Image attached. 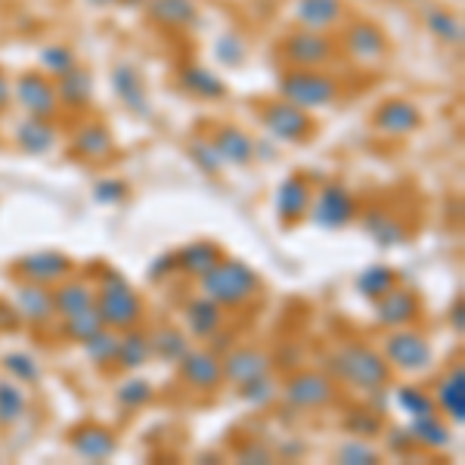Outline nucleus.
I'll return each instance as SVG.
<instances>
[{
    "instance_id": "nucleus-9",
    "label": "nucleus",
    "mask_w": 465,
    "mask_h": 465,
    "mask_svg": "<svg viewBox=\"0 0 465 465\" xmlns=\"http://www.w3.org/2000/svg\"><path fill=\"white\" fill-rule=\"evenodd\" d=\"M282 397H286L289 407H295L302 412L322 410L335 401V381L332 376H326V372H320V370H302L286 379Z\"/></svg>"
},
{
    "instance_id": "nucleus-24",
    "label": "nucleus",
    "mask_w": 465,
    "mask_h": 465,
    "mask_svg": "<svg viewBox=\"0 0 465 465\" xmlns=\"http://www.w3.org/2000/svg\"><path fill=\"white\" fill-rule=\"evenodd\" d=\"M223 307L212 302L208 295H199L193 298V302H186L183 307V322L186 329H190L193 339H202V341H212L214 332H221L223 329Z\"/></svg>"
},
{
    "instance_id": "nucleus-50",
    "label": "nucleus",
    "mask_w": 465,
    "mask_h": 465,
    "mask_svg": "<svg viewBox=\"0 0 465 465\" xmlns=\"http://www.w3.org/2000/svg\"><path fill=\"white\" fill-rule=\"evenodd\" d=\"M127 190H131V186H127L124 180L109 177V180H100V183L94 186V199L100 202V205H118V202L127 199Z\"/></svg>"
},
{
    "instance_id": "nucleus-28",
    "label": "nucleus",
    "mask_w": 465,
    "mask_h": 465,
    "mask_svg": "<svg viewBox=\"0 0 465 465\" xmlns=\"http://www.w3.org/2000/svg\"><path fill=\"white\" fill-rule=\"evenodd\" d=\"M56 100L65 109H87L90 100H94V74L74 65L72 72L56 78Z\"/></svg>"
},
{
    "instance_id": "nucleus-30",
    "label": "nucleus",
    "mask_w": 465,
    "mask_h": 465,
    "mask_svg": "<svg viewBox=\"0 0 465 465\" xmlns=\"http://www.w3.org/2000/svg\"><path fill=\"white\" fill-rule=\"evenodd\" d=\"M96 304V289L84 280H63L56 282L54 289V307L56 317H72V313H81L87 307Z\"/></svg>"
},
{
    "instance_id": "nucleus-56",
    "label": "nucleus",
    "mask_w": 465,
    "mask_h": 465,
    "mask_svg": "<svg viewBox=\"0 0 465 465\" xmlns=\"http://www.w3.org/2000/svg\"><path fill=\"white\" fill-rule=\"evenodd\" d=\"M87 4L90 6H100V10H103V6H115L118 0H87Z\"/></svg>"
},
{
    "instance_id": "nucleus-40",
    "label": "nucleus",
    "mask_w": 465,
    "mask_h": 465,
    "mask_svg": "<svg viewBox=\"0 0 465 465\" xmlns=\"http://www.w3.org/2000/svg\"><path fill=\"white\" fill-rule=\"evenodd\" d=\"M0 363H4L10 379H16L19 385H32V388L41 385V379H44L41 363H37L32 354H25V351H10V354H4Z\"/></svg>"
},
{
    "instance_id": "nucleus-43",
    "label": "nucleus",
    "mask_w": 465,
    "mask_h": 465,
    "mask_svg": "<svg viewBox=\"0 0 465 465\" xmlns=\"http://www.w3.org/2000/svg\"><path fill=\"white\" fill-rule=\"evenodd\" d=\"M96 329H103V317H100V311H96V304L81 313H72V317H63V335L74 344L90 339Z\"/></svg>"
},
{
    "instance_id": "nucleus-23",
    "label": "nucleus",
    "mask_w": 465,
    "mask_h": 465,
    "mask_svg": "<svg viewBox=\"0 0 465 465\" xmlns=\"http://www.w3.org/2000/svg\"><path fill=\"white\" fill-rule=\"evenodd\" d=\"M16 313L25 317L28 322H35V326H47V322L56 317L54 289L41 286V282L22 280V286L16 289Z\"/></svg>"
},
{
    "instance_id": "nucleus-49",
    "label": "nucleus",
    "mask_w": 465,
    "mask_h": 465,
    "mask_svg": "<svg viewBox=\"0 0 465 465\" xmlns=\"http://www.w3.org/2000/svg\"><path fill=\"white\" fill-rule=\"evenodd\" d=\"M245 54H249V50H245V41L239 35H223L214 47V56L221 59V63L232 65V69L245 63Z\"/></svg>"
},
{
    "instance_id": "nucleus-42",
    "label": "nucleus",
    "mask_w": 465,
    "mask_h": 465,
    "mask_svg": "<svg viewBox=\"0 0 465 465\" xmlns=\"http://www.w3.org/2000/svg\"><path fill=\"white\" fill-rule=\"evenodd\" d=\"M239 394H242V401L249 403V407L264 410L280 397V385L270 379V372H264V376H254L249 381H242V385H239Z\"/></svg>"
},
{
    "instance_id": "nucleus-48",
    "label": "nucleus",
    "mask_w": 465,
    "mask_h": 465,
    "mask_svg": "<svg viewBox=\"0 0 465 465\" xmlns=\"http://www.w3.org/2000/svg\"><path fill=\"white\" fill-rule=\"evenodd\" d=\"M344 429H348V434H354V438H376V434H381V416L372 410H357L354 416L344 419Z\"/></svg>"
},
{
    "instance_id": "nucleus-14",
    "label": "nucleus",
    "mask_w": 465,
    "mask_h": 465,
    "mask_svg": "<svg viewBox=\"0 0 465 465\" xmlns=\"http://www.w3.org/2000/svg\"><path fill=\"white\" fill-rule=\"evenodd\" d=\"M311 183H307L304 174H286L276 186V217H280L282 227H295L307 217V208H311Z\"/></svg>"
},
{
    "instance_id": "nucleus-10",
    "label": "nucleus",
    "mask_w": 465,
    "mask_h": 465,
    "mask_svg": "<svg viewBox=\"0 0 465 465\" xmlns=\"http://www.w3.org/2000/svg\"><path fill=\"white\" fill-rule=\"evenodd\" d=\"M13 94H16V103L28 112V115L50 118V122L56 118V112H59L56 81L50 78V74H44V72H22L19 81H16V87H13Z\"/></svg>"
},
{
    "instance_id": "nucleus-8",
    "label": "nucleus",
    "mask_w": 465,
    "mask_h": 465,
    "mask_svg": "<svg viewBox=\"0 0 465 465\" xmlns=\"http://www.w3.org/2000/svg\"><path fill=\"white\" fill-rule=\"evenodd\" d=\"M307 217L322 230H344L357 217L354 193H351L344 183H339V180H332V183H326L317 193V199H311Z\"/></svg>"
},
{
    "instance_id": "nucleus-1",
    "label": "nucleus",
    "mask_w": 465,
    "mask_h": 465,
    "mask_svg": "<svg viewBox=\"0 0 465 465\" xmlns=\"http://www.w3.org/2000/svg\"><path fill=\"white\" fill-rule=\"evenodd\" d=\"M329 372L357 391H381L391 381V366L370 344H344L329 354Z\"/></svg>"
},
{
    "instance_id": "nucleus-32",
    "label": "nucleus",
    "mask_w": 465,
    "mask_h": 465,
    "mask_svg": "<svg viewBox=\"0 0 465 465\" xmlns=\"http://www.w3.org/2000/svg\"><path fill=\"white\" fill-rule=\"evenodd\" d=\"M416 447H425V450H447L453 444V431H450L447 419H440L438 412L431 416H422V419H412L407 425Z\"/></svg>"
},
{
    "instance_id": "nucleus-39",
    "label": "nucleus",
    "mask_w": 465,
    "mask_h": 465,
    "mask_svg": "<svg viewBox=\"0 0 465 465\" xmlns=\"http://www.w3.org/2000/svg\"><path fill=\"white\" fill-rule=\"evenodd\" d=\"M363 230L370 232V236L376 239L379 245H385V249L407 242V230H403L401 223L394 221V217H388V214H381V212L366 214L363 217Z\"/></svg>"
},
{
    "instance_id": "nucleus-44",
    "label": "nucleus",
    "mask_w": 465,
    "mask_h": 465,
    "mask_svg": "<svg viewBox=\"0 0 465 465\" xmlns=\"http://www.w3.org/2000/svg\"><path fill=\"white\" fill-rule=\"evenodd\" d=\"M74 65H78V56H74L69 44H50V47L41 50V72L50 74V78H63Z\"/></svg>"
},
{
    "instance_id": "nucleus-55",
    "label": "nucleus",
    "mask_w": 465,
    "mask_h": 465,
    "mask_svg": "<svg viewBox=\"0 0 465 465\" xmlns=\"http://www.w3.org/2000/svg\"><path fill=\"white\" fill-rule=\"evenodd\" d=\"M450 322H453L456 335H462V332H465V322H462V298H456V307L450 311Z\"/></svg>"
},
{
    "instance_id": "nucleus-46",
    "label": "nucleus",
    "mask_w": 465,
    "mask_h": 465,
    "mask_svg": "<svg viewBox=\"0 0 465 465\" xmlns=\"http://www.w3.org/2000/svg\"><path fill=\"white\" fill-rule=\"evenodd\" d=\"M118 403L122 407H131V410H137V407H146L149 401L155 397V388H153V381H146V379H127L118 385Z\"/></svg>"
},
{
    "instance_id": "nucleus-22",
    "label": "nucleus",
    "mask_w": 465,
    "mask_h": 465,
    "mask_svg": "<svg viewBox=\"0 0 465 465\" xmlns=\"http://www.w3.org/2000/svg\"><path fill=\"white\" fill-rule=\"evenodd\" d=\"M434 407L438 412H444L447 422L462 425L465 422V366L456 363L444 379L434 388Z\"/></svg>"
},
{
    "instance_id": "nucleus-17",
    "label": "nucleus",
    "mask_w": 465,
    "mask_h": 465,
    "mask_svg": "<svg viewBox=\"0 0 465 465\" xmlns=\"http://www.w3.org/2000/svg\"><path fill=\"white\" fill-rule=\"evenodd\" d=\"M348 19L344 0H295V22L307 32H335Z\"/></svg>"
},
{
    "instance_id": "nucleus-25",
    "label": "nucleus",
    "mask_w": 465,
    "mask_h": 465,
    "mask_svg": "<svg viewBox=\"0 0 465 465\" xmlns=\"http://www.w3.org/2000/svg\"><path fill=\"white\" fill-rule=\"evenodd\" d=\"M143 13L149 22L162 28H190L199 22V4L196 0H146Z\"/></svg>"
},
{
    "instance_id": "nucleus-18",
    "label": "nucleus",
    "mask_w": 465,
    "mask_h": 465,
    "mask_svg": "<svg viewBox=\"0 0 465 465\" xmlns=\"http://www.w3.org/2000/svg\"><path fill=\"white\" fill-rule=\"evenodd\" d=\"M112 90H115V96L134 112V115H140V118L153 115V103H149L143 74H140V69L134 63H118L115 69H112Z\"/></svg>"
},
{
    "instance_id": "nucleus-6",
    "label": "nucleus",
    "mask_w": 465,
    "mask_h": 465,
    "mask_svg": "<svg viewBox=\"0 0 465 465\" xmlns=\"http://www.w3.org/2000/svg\"><path fill=\"white\" fill-rule=\"evenodd\" d=\"M261 124L273 140L280 143H307V140L317 134V124H313L311 112L292 106L289 100H273L261 106Z\"/></svg>"
},
{
    "instance_id": "nucleus-26",
    "label": "nucleus",
    "mask_w": 465,
    "mask_h": 465,
    "mask_svg": "<svg viewBox=\"0 0 465 465\" xmlns=\"http://www.w3.org/2000/svg\"><path fill=\"white\" fill-rule=\"evenodd\" d=\"M422 25L429 28V35L434 37V41L447 44V47H462V41H465L462 19L456 16L453 10H447V6L425 4L422 6Z\"/></svg>"
},
{
    "instance_id": "nucleus-53",
    "label": "nucleus",
    "mask_w": 465,
    "mask_h": 465,
    "mask_svg": "<svg viewBox=\"0 0 465 465\" xmlns=\"http://www.w3.org/2000/svg\"><path fill=\"white\" fill-rule=\"evenodd\" d=\"M177 252H171V254H162L159 261H153V267H149V280H155V282H162V280H168L171 273H177Z\"/></svg>"
},
{
    "instance_id": "nucleus-20",
    "label": "nucleus",
    "mask_w": 465,
    "mask_h": 465,
    "mask_svg": "<svg viewBox=\"0 0 465 465\" xmlns=\"http://www.w3.org/2000/svg\"><path fill=\"white\" fill-rule=\"evenodd\" d=\"M208 143L214 146V153L221 155L223 164H236V168L252 164L254 155H258V143L236 124H221L212 137H208Z\"/></svg>"
},
{
    "instance_id": "nucleus-19",
    "label": "nucleus",
    "mask_w": 465,
    "mask_h": 465,
    "mask_svg": "<svg viewBox=\"0 0 465 465\" xmlns=\"http://www.w3.org/2000/svg\"><path fill=\"white\" fill-rule=\"evenodd\" d=\"M69 444L81 460L87 462H103V460H112L118 450V440H115V431L106 429L100 422H84L78 425L72 434H69Z\"/></svg>"
},
{
    "instance_id": "nucleus-47",
    "label": "nucleus",
    "mask_w": 465,
    "mask_h": 465,
    "mask_svg": "<svg viewBox=\"0 0 465 465\" xmlns=\"http://www.w3.org/2000/svg\"><path fill=\"white\" fill-rule=\"evenodd\" d=\"M186 153H190L193 164H196L199 171H205L208 177L221 174L223 162H221V155L214 153V146L208 143V140H190V146H186Z\"/></svg>"
},
{
    "instance_id": "nucleus-29",
    "label": "nucleus",
    "mask_w": 465,
    "mask_h": 465,
    "mask_svg": "<svg viewBox=\"0 0 465 465\" xmlns=\"http://www.w3.org/2000/svg\"><path fill=\"white\" fill-rule=\"evenodd\" d=\"M180 87L186 90L190 96H199V100H208V103H214V100H223L227 96V84H223L221 78L212 72V69H205V65H183L180 69Z\"/></svg>"
},
{
    "instance_id": "nucleus-16",
    "label": "nucleus",
    "mask_w": 465,
    "mask_h": 465,
    "mask_svg": "<svg viewBox=\"0 0 465 465\" xmlns=\"http://www.w3.org/2000/svg\"><path fill=\"white\" fill-rule=\"evenodd\" d=\"M180 370V379L186 381L190 388L196 391H214L221 388L223 381V366H221V357L214 351H186V357L177 363Z\"/></svg>"
},
{
    "instance_id": "nucleus-35",
    "label": "nucleus",
    "mask_w": 465,
    "mask_h": 465,
    "mask_svg": "<svg viewBox=\"0 0 465 465\" xmlns=\"http://www.w3.org/2000/svg\"><path fill=\"white\" fill-rule=\"evenodd\" d=\"M149 344H153V357H159L162 363H171V366H177L180 360L186 357V351H190V339H186L177 326L155 329V332L149 335Z\"/></svg>"
},
{
    "instance_id": "nucleus-7",
    "label": "nucleus",
    "mask_w": 465,
    "mask_h": 465,
    "mask_svg": "<svg viewBox=\"0 0 465 465\" xmlns=\"http://www.w3.org/2000/svg\"><path fill=\"white\" fill-rule=\"evenodd\" d=\"M280 54L289 63V69H322L335 59V41L326 32H307V28H298L282 37Z\"/></svg>"
},
{
    "instance_id": "nucleus-15",
    "label": "nucleus",
    "mask_w": 465,
    "mask_h": 465,
    "mask_svg": "<svg viewBox=\"0 0 465 465\" xmlns=\"http://www.w3.org/2000/svg\"><path fill=\"white\" fill-rule=\"evenodd\" d=\"M372 127L388 134V137H410V134H416L422 127V112H419V106H412L410 100L394 96V100H385L381 106H376Z\"/></svg>"
},
{
    "instance_id": "nucleus-11",
    "label": "nucleus",
    "mask_w": 465,
    "mask_h": 465,
    "mask_svg": "<svg viewBox=\"0 0 465 465\" xmlns=\"http://www.w3.org/2000/svg\"><path fill=\"white\" fill-rule=\"evenodd\" d=\"M16 276L28 282H41V286H56V282L69 280L72 276V258H65L63 252H32L25 254V258L16 261Z\"/></svg>"
},
{
    "instance_id": "nucleus-38",
    "label": "nucleus",
    "mask_w": 465,
    "mask_h": 465,
    "mask_svg": "<svg viewBox=\"0 0 465 465\" xmlns=\"http://www.w3.org/2000/svg\"><path fill=\"white\" fill-rule=\"evenodd\" d=\"M118 335H122V332H115V329L103 326V329H96V332L90 335V339L81 341V348H84V354H87L90 363H94V366H112V363H115Z\"/></svg>"
},
{
    "instance_id": "nucleus-31",
    "label": "nucleus",
    "mask_w": 465,
    "mask_h": 465,
    "mask_svg": "<svg viewBox=\"0 0 465 465\" xmlns=\"http://www.w3.org/2000/svg\"><path fill=\"white\" fill-rule=\"evenodd\" d=\"M221 258L223 254L212 239H196V242L183 245V249L177 252V267L183 270L186 276H196L199 280V276L208 273V270H212Z\"/></svg>"
},
{
    "instance_id": "nucleus-5",
    "label": "nucleus",
    "mask_w": 465,
    "mask_h": 465,
    "mask_svg": "<svg viewBox=\"0 0 465 465\" xmlns=\"http://www.w3.org/2000/svg\"><path fill=\"white\" fill-rule=\"evenodd\" d=\"M381 357L388 360L391 370H401V372L416 376V372L431 370L434 348L422 332H416V329H410V326H401V329H391V332L385 335Z\"/></svg>"
},
{
    "instance_id": "nucleus-21",
    "label": "nucleus",
    "mask_w": 465,
    "mask_h": 465,
    "mask_svg": "<svg viewBox=\"0 0 465 465\" xmlns=\"http://www.w3.org/2000/svg\"><path fill=\"white\" fill-rule=\"evenodd\" d=\"M221 366H223V381L242 385V381L270 372L273 360H270L261 348H252V344H245V348H230L227 354H223Z\"/></svg>"
},
{
    "instance_id": "nucleus-13",
    "label": "nucleus",
    "mask_w": 465,
    "mask_h": 465,
    "mask_svg": "<svg viewBox=\"0 0 465 465\" xmlns=\"http://www.w3.org/2000/svg\"><path fill=\"white\" fill-rule=\"evenodd\" d=\"M419 313H422L419 295L412 289H403L401 282L394 289H388L381 298H376V322L385 329L410 326V322L419 320Z\"/></svg>"
},
{
    "instance_id": "nucleus-27",
    "label": "nucleus",
    "mask_w": 465,
    "mask_h": 465,
    "mask_svg": "<svg viewBox=\"0 0 465 465\" xmlns=\"http://www.w3.org/2000/svg\"><path fill=\"white\" fill-rule=\"evenodd\" d=\"M16 146L25 155H47L56 146V127L50 118L25 115L16 127Z\"/></svg>"
},
{
    "instance_id": "nucleus-57",
    "label": "nucleus",
    "mask_w": 465,
    "mask_h": 465,
    "mask_svg": "<svg viewBox=\"0 0 465 465\" xmlns=\"http://www.w3.org/2000/svg\"><path fill=\"white\" fill-rule=\"evenodd\" d=\"M118 4H124V6H140V10H143L146 0H118Z\"/></svg>"
},
{
    "instance_id": "nucleus-54",
    "label": "nucleus",
    "mask_w": 465,
    "mask_h": 465,
    "mask_svg": "<svg viewBox=\"0 0 465 465\" xmlns=\"http://www.w3.org/2000/svg\"><path fill=\"white\" fill-rule=\"evenodd\" d=\"M10 100H13V84H10V78L0 72V109L10 106Z\"/></svg>"
},
{
    "instance_id": "nucleus-3",
    "label": "nucleus",
    "mask_w": 465,
    "mask_h": 465,
    "mask_svg": "<svg viewBox=\"0 0 465 465\" xmlns=\"http://www.w3.org/2000/svg\"><path fill=\"white\" fill-rule=\"evenodd\" d=\"M96 311L103 317V326L115 329V332H124V329L137 326L143 320V302L131 289V282L115 270L103 276V286L96 292Z\"/></svg>"
},
{
    "instance_id": "nucleus-36",
    "label": "nucleus",
    "mask_w": 465,
    "mask_h": 465,
    "mask_svg": "<svg viewBox=\"0 0 465 465\" xmlns=\"http://www.w3.org/2000/svg\"><path fill=\"white\" fill-rule=\"evenodd\" d=\"M28 412V394L25 385H19L16 379H0V425H16L25 419Z\"/></svg>"
},
{
    "instance_id": "nucleus-4",
    "label": "nucleus",
    "mask_w": 465,
    "mask_h": 465,
    "mask_svg": "<svg viewBox=\"0 0 465 465\" xmlns=\"http://www.w3.org/2000/svg\"><path fill=\"white\" fill-rule=\"evenodd\" d=\"M280 96L304 112L326 109L339 100V81L322 69H289L280 78Z\"/></svg>"
},
{
    "instance_id": "nucleus-33",
    "label": "nucleus",
    "mask_w": 465,
    "mask_h": 465,
    "mask_svg": "<svg viewBox=\"0 0 465 465\" xmlns=\"http://www.w3.org/2000/svg\"><path fill=\"white\" fill-rule=\"evenodd\" d=\"M72 149H74V155H81V159H87V162L106 159V155L112 153V134H109V127L103 124V122L84 124L78 134H74Z\"/></svg>"
},
{
    "instance_id": "nucleus-2",
    "label": "nucleus",
    "mask_w": 465,
    "mask_h": 465,
    "mask_svg": "<svg viewBox=\"0 0 465 465\" xmlns=\"http://www.w3.org/2000/svg\"><path fill=\"white\" fill-rule=\"evenodd\" d=\"M202 295L217 302L223 311L245 307L261 292V276L239 258H221L208 273L199 276Z\"/></svg>"
},
{
    "instance_id": "nucleus-12",
    "label": "nucleus",
    "mask_w": 465,
    "mask_h": 465,
    "mask_svg": "<svg viewBox=\"0 0 465 465\" xmlns=\"http://www.w3.org/2000/svg\"><path fill=\"white\" fill-rule=\"evenodd\" d=\"M341 44H344V50H348V56H354L357 63H379V59H385L388 54V35L370 19L348 22Z\"/></svg>"
},
{
    "instance_id": "nucleus-37",
    "label": "nucleus",
    "mask_w": 465,
    "mask_h": 465,
    "mask_svg": "<svg viewBox=\"0 0 465 465\" xmlns=\"http://www.w3.org/2000/svg\"><path fill=\"white\" fill-rule=\"evenodd\" d=\"M397 282H401L397 270H391L388 264H372L357 276V292L363 298H370V302H376V298L385 295L388 289H394Z\"/></svg>"
},
{
    "instance_id": "nucleus-45",
    "label": "nucleus",
    "mask_w": 465,
    "mask_h": 465,
    "mask_svg": "<svg viewBox=\"0 0 465 465\" xmlns=\"http://www.w3.org/2000/svg\"><path fill=\"white\" fill-rule=\"evenodd\" d=\"M335 456H339L341 465H379L381 462V453L370 444V440H363V438L344 440Z\"/></svg>"
},
{
    "instance_id": "nucleus-51",
    "label": "nucleus",
    "mask_w": 465,
    "mask_h": 465,
    "mask_svg": "<svg viewBox=\"0 0 465 465\" xmlns=\"http://www.w3.org/2000/svg\"><path fill=\"white\" fill-rule=\"evenodd\" d=\"M273 460H276L273 450L267 444H261V440H245V444L236 450V462H242V465H270Z\"/></svg>"
},
{
    "instance_id": "nucleus-34",
    "label": "nucleus",
    "mask_w": 465,
    "mask_h": 465,
    "mask_svg": "<svg viewBox=\"0 0 465 465\" xmlns=\"http://www.w3.org/2000/svg\"><path fill=\"white\" fill-rule=\"evenodd\" d=\"M149 357H153V344H149L146 332L131 326V329H124V335H118L115 366H122V370H140V366L149 363Z\"/></svg>"
},
{
    "instance_id": "nucleus-58",
    "label": "nucleus",
    "mask_w": 465,
    "mask_h": 465,
    "mask_svg": "<svg viewBox=\"0 0 465 465\" xmlns=\"http://www.w3.org/2000/svg\"><path fill=\"white\" fill-rule=\"evenodd\" d=\"M410 4H425V0H410Z\"/></svg>"
},
{
    "instance_id": "nucleus-52",
    "label": "nucleus",
    "mask_w": 465,
    "mask_h": 465,
    "mask_svg": "<svg viewBox=\"0 0 465 465\" xmlns=\"http://www.w3.org/2000/svg\"><path fill=\"white\" fill-rule=\"evenodd\" d=\"M385 434H388V438H385L388 450H391V453H397V456L410 453V450L416 447V440H412L410 429H388Z\"/></svg>"
},
{
    "instance_id": "nucleus-41",
    "label": "nucleus",
    "mask_w": 465,
    "mask_h": 465,
    "mask_svg": "<svg viewBox=\"0 0 465 465\" xmlns=\"http://www.w3.org/2000/svg\"><path fill=\"white\" fill-rule=\"evenodd\" d=\"M394 401L410 419H422V416L438 412V407H434V397L425 391V388H419V385H401L394 391Z\"/></svg>"
}]
</instances>
